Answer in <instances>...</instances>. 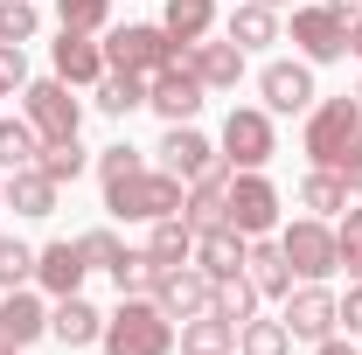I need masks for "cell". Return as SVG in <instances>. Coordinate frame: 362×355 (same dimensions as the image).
Returning <instances> with one entry per match:
<instances>
[{"label": "cell", "instance_id": "obj_17", "mask_svg": "<svg viewBox=\"0 0 362 355\" xmlns=\"http://www.w3.org/2000/svg\"><path fill=\"white\" fill-rule=\"evenodd\" d=\"M49 63H56L63 84H98V77H105V42L84 35V28H63V35L49 42Z\"/></svg>", "mask_w": 362, "mask_h": 355}, {"label": "cell", "instance_id": "obj_22", "mask_svg": "<svg viewBox=\"0 0 362 355\" xmlns=\"http://www.w3.org/2000/svg\"><path fill=\"white\" fill-rule=\"evenodd\" d=\"M244 279L265 293V300H286L293 293V265L279 251V237H251V258H244Z\"/></svg>", "mask_w": 362, "mask_h": 355}, {"label": "cell", "instance_id": "obj_40", "mask_svg": "<svg viewBox=\"0 0 362 355\" xmlns=\"http://www.w3.org/2000/svg\"><path fill=\"white\" fill-rule=\"evenodd\" d=\"M334 320H341V334H362V286L341 293V313H334Z\"/></svg>", "mask_w": 362, "mask_h": 355}, {"label": "cell", "instance_id": "obj_28", "mask_svg": "<svg viewBox=\"0 0 362 355\" xmlns=\"http://www.w3.org/2000/svg\"><path fill=\"white\" fill-rule=\"evenodd\" d=\"M300 209H307V216H341V209H349V181L334 175V168H307V181H300Z\"/></svg>", "mask_w": 362, "mask_h": 355}, {"label": "cell", "instance_id": "obj_12", "mask_svg": "<svg viewBox=\"0 0 362 355\" xmlns=\"http://www.w3.org/2000/svg\"><path fill=\"white\" fill-rule=\"evenodd\" d=\"M293 49L307 63H341L349 56V21L334 7H293Z\"/></svg>", "mask_w": 362, "mask_h": 355}, {"label": "cell", "instance_id": "obj_24", "mask_svg": "<svg viewBox=\"0 0 362 355\" xmlns=\"http://www.w3.org/2000/svg\"><path fill=\"white\" fill-rule=\"evenodd\" d=\"M56 195H63V188H56L42 168H14V175H7V209H14V216H56Z\"/></svg>", "mask_w": 362, "mask_h": 355}, {"label": "cell", "instance_id": "obj_47", "mask_svg": "<svg viewBox=\"0 0 362 355\" xmlns=\"http://www.w3.org/2000/svg\"><path fill=\"white\" fill-rule=\"evenodd\" d=\"M0 355H21V349H7V342H0Z\"/></svg>", "mask_w": 362, "mask_h": 355}, {"label": "cell", "instance_id": "obj_3", "mask_svg": "<svg viewBox=\"0 0 362 355\" xmlns=\"http://www.w3.org/2000/svg\"><path fill=\"white\" fill-rule=\"evenodd\" d=\"M362 139V105L356 98H314L307 112V133H300V153L314 168H341V153Z\"/></svg>", "mask_w": 362, "mask_h": 355}, {"label": "cell", "instance_id": "obj_45", "mask_svg": "<svg viewBox=\"0 0 362 355\" xmlns=\"http://www.w3.org/2000/svg\"><path fill=\"white\" fill-rule=\"evenodd\" d=\"M0 209H7V175H0Z\"/></svg>", "mask_w": 362, "mask_h": 355}, {"label": "cell", "instance_id": "obj_13", "mask_svg": "<svg viewBox=\"0 0 362 355\" xmlns=\"http://www.w3.org/2000/svg\"><path fill=\"white\" fill-rule=\"evenodd\" d=\"M153 153H160L153 168H168V175H181V181L209 175V168L223 161V146H216V139L202 133L195 119H188V126H168V133H160V146H153Z\"/></svg>", "mask_w": 362, "mask_h": 355}, {"label": "cell", "instance_id": "obj_35", "mask_svg": "<svg viewBox=\"0 0 362 355\" xmlns=\"http://www.w3.org/2000/svg\"><path fill=\"white\" fill-rule=\"evenodd\" d=\"M334 251H341L349 286H362V209H341V223H334Z\"/></svg>", "mask_w": 362, "mask_h": 355}, {"label": "cell", "instance_id": "obj_38", "mask_svg": "<svg viewBox=\"0 0 362 355\" xmlns=\"http://www.w3.org/2000/svg\"><path fill=\"white\" fill-rule=\"evenodd\" d=\"M90 168H98V188H105V181H119V175H133V168H146V153L119 139V146H105V153H98Z\"/></svg>", "mask_w": 362, "mask_h": 355}, {"label": "cell", "instance_id": "obj_20", "mask_svg": "<svg viewBox=\"0 0 362 355\" xmlns=\"http://www.w3.org/2000/svg\"><path fill=\"white\" fill-rule=\"evenodd\" d=\"M49 334H56L63 349H90V342L105 334V313L90 307L84 293H63V300L49 307Z\"/></svg>", "mask_w": 362, "mask_h": 355}, {"label": "cell", "instance_id": "obj_42", "mask_svg": "<svg viewBox=\"0 0 362 355\" xmlns=\"http://www.w3.org/2000/svg\"><path fill=\"white\" fill-rule=\"evenodd\" d=\"M314 355H362V349H356V334H341V327H334L327 342H314Z\"/></svg>", "mask_w": 362, "mask_h": 355}, {"label": "cell", "instance_id": "obj_1", "mask_svg": "<svg viewBox=\"0 0 362 355\" xmlns=\"http://www.w3.org/2000/svg\"><path fill=\"white\" fill-rule=\"evenodd\" d=\"M188 202V181L168 175V168H133V175L105 181V209L119 223H160V216H181Z\"/></svg>", "mask_w": 362, "mask_h": 355}, {"label": "cell", "instance_id": "obj_10", "mask_svg": "<svg viewBox=\"0 0 362 355\" xmlns=\"http://www.w3.org/2000/svg\"><path fill=\"white\" fill-rule=\"evenodd\" d=\"M334 313H341V300L327 293V279H300V286L286 293V313H279V320H286L293 342H327V334L341 327Z\"/></svg>", "mask_w": 362, "mask_h": 355}, {"label": "cell", "instance_id": "obj_25", "mask_svg": "<svg viewBox=\"0 0 362 355\" xmlns=\"http://www.w3.org/2000/svg\"><path fill=\"white\" fill-rule=\"evenodd\" d=\"M90 91H98L90 105H98L105 119H133L139 105H146V77H133V70H105V77H98Z\"/></svg>", "mask_w": 362, "mask_h": 355}, {"label": "cell", "instance_id": "obj_39", "mask_svg": "<svg viewBox=\"0 0 362 355\" xmlns=\"http://www.w3.org/2000/svg\"><path fill=\"white\" fill-rule=\"evenodd\" d=\"M84 244V258H90V272H119V258H126V244L112 237V230H84L77 237Z\"/></svg>", "mask_w": 362, "mask_h": 355}, {"label": "cell", "instance_id": "obj_7", "mask_svg": "<svg viewBox=\"0 0 362 355\" xmlns=\"http://www.w3.org/2000/svg\"><path fill=\"white\" fill-rule=\"evenodd\" d=\"M279 188L265 181V168H237L230 175V195H223V223L230 230H244V237H272L279 230Z\"/></svg>", "mask_w": 362, "mask_h": 355}, {"label": "cell", "instance_id": "obj_49", "mask_svg": "<svg viewBox=\"0 0 362 355\" xmlns=\"http://www.w3.org/2000/svg\"><path fill=\"white\" fill-rule=\"evenodd\" d=\"M265 7H279V0H265Z\"/></svg>", "mask_w": 362, "mask_h": 355}, {"label": "cell", "instance_id": "obj_43", "mask_svg": "<svg viewBox=\"0 0 362 355\" xmlns=\"http://www.w3.org/2000/svg\"><path fill=\"white\" fill-rule=\"evenodd\" d=\"M320 7H334L341 21H356V14H362V0H320Z\"/></svg>", "mask_w": 362, "mask_h": 355}, {"label": "cell", "instance_id": "obj_30", "mask_svg": "<svg viewBox=\"0 0 362 355\" xmlns=\"http://www.w3.org/2000/svg\"><path fill=\"white\" fill-rule=\"evenodd\" d=\"M35 153H42V133H35L28 119H0V175L35 168Z\"/></svg>", "mask_w": 362, "mask_h": 355}, {"label": "cell", "instance_id": "obj_31", "mask_svg": "<svg viewBox=\"0 0 362 355\" xmlns=\"http://www.w3.org/2000/svg\"><path fill=\"white\" fill-rule=\"evenodd\" d=\"M237 355H293V334H286V320H244L237 327Z\"/></svg>", "mask_w": 362, "mask_h": 355}, {"label": "cell", "instance_id": "obj_44", "mask_svg": "<svg viewBox=\"0 0 362 355\" xmlns=\"http://www.w3.org/2000/svg\"><path fill=\"white\" fill-rule=\"evenodd\" d=\"M349 56H362V14L349 21Z\"/></svg>", "mask_w": 362, "mask_h": 355}, {"label": "cell", "instance_id": "obj_5", "mask_svg": "<svg viewBox=\"0 0 362 355\" xmlns=\"http://www.w3.org/2000/svg\"><path fill=\"white\" fill-rule=\"evenodd\" d=\"M21 119L42 139H70L84 126V98H77V84H63V77L49 70V77H28V84H21Z\"/></svg>", "mask_w": 362, "mask_h": 355}, {"label": "cell", "instance_id": "obj_26", "mask_svg": "<svg viewBox=\"0 0 362 355\" xmlns=\"http://www.w3.org/2000/svg\"><path fill=\"white\" fill-rule=\"evenodd\" d=\"M146 258H153V272L188 265V258H195V230H188V216H160V223H153V230H146Z\"/></svg>", "mask_w": 362, "mask_h": 355}, {"label": "cell", "instance_id": "obj_9", "mask_svg": "<svg viewBox=\"0 0 362 355\" xmlns=\"http://www.w3.org/2000/svg\"><path fill=\"white\" fill-rule=\"evenodd\" d=\"M153 307L168 313V320H195V313H209L216 307V279L195 265H168V272H153Z\"/></svg>", "mask_w": 362, "mask_h": 355}, {"label": "cell", "instance_id": "obj_4", "mask_svg": "<svg viewBox=\"0 0 362 355\" xmlns=\"http://www.w3.org/2000/svg\"><path fill=\"white\" fill-rule=\"evenodd\" d=\"M168 63H181V42L160 21H126L105 35V70H133V77H160Z\"/></svg>", "mask_w": 362, "mask_h": 355}, {"label": "cell", "instance_id": "obj_33", "mask_svg": "<svg viewBox=\"0 0 362 355\" xmlns=\"http://www.w3.org/2000/svg\"><path fill=\"white\" fill-rule=\"evenodd\" d=\"M14 286H35V244L0 237V293H14Z\"/></svg>", "mask_w": 362, "mask_h": 355}, {"label": "cell", "instance_id": "obj_6", "mask_svg": "<svg viewBox=\"0 0 362 355\" xmlns=\"http://www.w3.org/2000/svg\"><path fill=\"white\" fill-rule=\"evenodd\" d=\"M272 237H279V251H286L293 279H334V272H341L334 223H327V216H293V223H279Z\"/></svg>", "mask_w": 362, "mask_h": 355}, {"label": "cell", "instance_id": "obj_8", "mask_svg": "<svg viewBox=\"0 0 362 355\" xmlns=\"http://www.w3.org/2000/svg\"><path fill=\"white\" fill-rule=\"evenodd\" d=\"M223 161L230 168H265L272 153H279V133H272V112L265 105H230V119H223Z\"/></svg>", "mask_w": 362, "mask_h": 355}, {"label": "cell", "instance_id": "obj_41", "mask_svg": "<svg viewBox=\"0 0 362 355\" xmlns=\"http://www.w3.org/2000/svg\"><path fill=\"white\" fill-rule=\"evenodd\" d=\"M334 175L349 181V195H362V139L349 146V153H341V168H334Z\"/></svg>", "mask_w": 362, "mask_h": 355}, {"label": "cell", "instance_id": "obj_16", "mask_svg": "<svg viewBox=\"0 0 362 355\" xmlns=\"http://www.w3.org/2000/svg\"><path fill=\"white\" fill-rule=\"evenodd\" d=\"M49 334V307L35 286H14V293H0V342L7 349H28V342H42Z\"/></svg>", "mask_w": 362, "mask_h": 355}, {"label": "cell", "instance_id": "obj_19", "mask_svg": "<svg viewBox=\"0 0 362 355\" xmlns=\"http://www.w3.org/2000/svg\"><path fill=\"white\" fill-rule=\"evenodd\" d=\"M181 56H188V70H195L209 91H237V84H244V49L230 42V35H223V42H209V35H202V42L181 49Z\"/></svg>", "mask_w": 362, "mask_h": 355}, {"label": "cell", "instance_id": "obj_32", "mask_svg": "<svg viewBox=\"0 0 362 355\" xmlns=\"http://www.w3.org/2000/svg\"><path fill=\"white\" fill-rule=\"evenodd\" d=\"M258 307H265V293H258L244 272H237V279H216V313H223V320H237V327H244Z\"/></svg>", "mask_w": 362, "mask_h": 355}, {"label": "cell", "instance_id": "obj_18", "mask_svg": "<svg viewBox=\"0 0 362 355\" xmlns=\"http://www.w3.org/2000/svg\"><path fill=\"white\" fill-rule=\"evenodd\" d=\"M244 258H251V237H244V230H230V223L195 230V265L209 272V279H237V272H244Z\"/></svg>", "mask_w": 362, "mask_h": 355}, {"label": "cell", "instance_id": "obj_48", "mask_svg": "<svg viewBox=\"0 0 362 355\" xmlns=\"http://www.w3.org/2000/svg\"><path fill=\"white\" fill-rule=\"evenodd\" d=\"M356 105H362V84H356Z\"/></svg>", "mask_w": 362, "mask_h": 355}, {"label": "cell", "instance_id": "obj_11", "mask_svg": "<svg viewBox=\"0 0 362 355\" xmlns=\"http://www.w3.org/2000/svg\"><path fill=\"white\" fill-rule=\"evenodd\" d=\"M146 105H153L168 126H188V119L209 105V84H202V77L188 70V56H181V63H168L160 77H146Z\"/></svg>", "mask_w": 362, "mask_h": 355}, {"label": "cell", "instance_id": "obj_34", "mask_svg": "<svg viewBox=\"0 0 362 355\" xmlns=\"http://www.w3.org/2000/svg\"><path fill=\"white\" fill-rule=\"evenodd\" d=\"M42 35V7L35 0H0V42H35Z\"/></svg>", "mask_w": 362, "mask_h": 355}, {"label": "cell", "instance_id": "obj_21", "mask_svg": "<svg viewBox=\"0 0 362 355\" xmlns=\"http://www.w3.org/2000/svg\"><path fill=\"white\" fill-rule=\"evenodd\" d=\"M175 342L181 355H237V320H223V313H195V320H175Z\"/></svg>", "mask_w": 362, "mask_h": 355}, {"label": "cell", "instance_id": "obj_2", "mask_svg": "<svg viewBox=\"0 0 362 355\" xmlns=\"http://www.w3.org/2000/svg\"><path fill=\"white\" fill-rule=\"evenodd\" d=\"M105 355H175V320L153 307V293H126L119 313H105Z\"/></svg>", "mask_w": 362, "mask_h": 355}, {"label": "cell", "instance_id": "obj_27", "mask_svg": "<svg viewBox=\"0 0 362 355\" xmlns=\"http://www.w3.org/2000/svg\"><path fill=\"white\" fill-rule=\"evenodd\" d=\"M160 28L175 35L181 49H195L209 28H216V0H168V14H160Z\"/></svg>", "mask_w": 362, "mask_h": 355}, {"label": "cell", "instance_id": "obj_36", "mask_svg": "<svg viewBox=\"0 0 362 355\" xmlns=\"http://www.w3.org/2000/svg\"><path fill=\"white\" fill-rule=\"evenodd\" d=\"M112 21V0H56V28H84V35H98Z\"/></svg>", "mask_w": 362, "mask_h": 355}, {"label": "cell", "instance_id": "obj_23", "mask_svg": "<svg viewBox=\"0 0 362 355\" xmlns=\"http://www.w3.org/2000/svg\"><path fill=\"white\" fill-rule=\"evenodd\" d=\"M223 35L244 49V56H251V49H265V42H279V7H265V0H237V7H230V21H223Z\"/></svg>", "mask_w": 362, "mask_h": 355}, {"label": "cell", "instance_id": "obj_14", "mask_svg": "<svg viewBox=\"0 0 362 355\" xmlns=\"http://www.w3.org/2000/svg\"><path fill=\"white\" fill-rule=\"evenodd\" d=\"M84 272H90V258H84V244H77V237H56V244L35 251V286H42L49 300L84 293Z\"/></svg>", "mask_w": 362, "mask_h": 355}, {"label": "cell", "instance_id": "obj_29", "mask_svg": "<svg viewBox=\"0 0 362 355\" xmlns=\"http://www.w3.org/2000/svg\"><path fill=\"white\" fill-rule=\"evenodd\" d=\"M35 168H42V175L56 181V188H70V181H77V175L90 168V146H84L77 133H70V139H42V153H35Z\"/></svg>", "mask_w": 362, "mask_h": 355}, {"label": "cell", "instance_id": "obj_46", "mask_svg": "<svg viewBox=\"0 0 362 355\" xmlns=\"http://www.w3.org/2000/svg\"><path fill=\"white\" fill-rule=\"evenodd\" d=\"M0 98H14V84H7V77H0Z\"/></svg>", "mask_w": 362, "mask_h": 355}, {"label": "cell", "instance_id": "obj_37", "mask_svg": "<svg viewBox=\"0 0 362 355\" xmlns=\"http://www.w3.org/2000/svg\"><path fill=\"white\" fill-rule=\"evenodd\" d=\"M112 286H119V300H126V293H153V258H146V251H126L119 272H112Z\"/></svg>", "mask_w": 362, "mask_h": 355}, {"label": "cell", "instance_id": "obj_15", "mask_svg": "<svg viewBox=\"0 0 362 355\" xmlns=\"http://www.w3.org/2000/svg\"><path fill=\"white\" fill-rule=\"evenodd\" d=\"M258 91H265V112H314V63H265L258 70Z\"/></svg>", "mask_w": 362, "mask_h": 355}]
</instances>
